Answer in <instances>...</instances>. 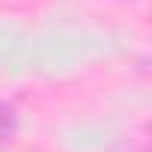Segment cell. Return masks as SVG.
I'll return each instance as SVG.
<instances>
[{
	"mask_svg": "<svg viewBox=\"0 0 152 152\" xmlns=\"http://www.w3.org/2000/svg\"><path fill=\"white\" fill-rule=\"evenodd\" d=\"M15 131H18V110L0 99V143H6Z\"/></svg>",
	"mask_w": 152,
	"mask_h": 152,
	"instance_id": "obj_1",
	"label": "cell"
}]
</instances>
